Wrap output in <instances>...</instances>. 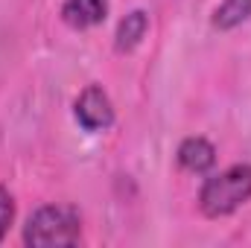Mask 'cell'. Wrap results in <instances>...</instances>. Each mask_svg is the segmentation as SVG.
Segmentation results:
<instances>
[{
    "instance_id": "cell-6",
    "label": "cell",
    "mask_w": 251,
    "mask_h": 248,
    "mask_svg": "<svg viewBox=\"0 0 251 248\" xmlns=\"http://www.w3.org/2000/svg\"><path fill=\"white\" fill-rule=\"evenodd\" d=\"M149 32V15L143 9H131L123 21L117 24V32H114V47L117 53H131Z\"/></svg>"
},
{
    "instance_id": "cell-5",
    "label": "cell",
    "mask_w": 251,
    "mask_h": 248,
    "mask_svg": "<svg viewBox=\"0 0 251 248\" xmlns=\"http://www.w3.org/2000/svg\"><path fill=\"white\" fill-rule=\"evenodd\" d=\"M108 18V0H64L62 21L70 29H91Z\"/></svg>"
},
{
    "instance_id": "cell-4",
    "label": "cell",
    "mask_w": 251,
    "mask_h": 248,
    "mask_svg": "<svg viewBox=\"0 0 251 248\" xmlns=\"http://www.w3.org/2000/svg\"><path fill=\"white\" fill-rule=\"evenodd\" d=\"M176 161H178L181 170H187L193 175H204L216 164V146L207 137H187V140L178 143Z\"/></svg>"
},
{
    "instance_id": "cell-8",
    "label": "cell",
    "mask_w": 251,
    "mask_h": 248,
    "mask_svg": "<svg viewBox=\"0 0 251 248\" xmlns=\"http://www.w3.org/2000/svg\"><path fill=\"white\" fill-rule=\"evenodd\" d=\"M12 222H15V198L6 187H0V243L6 240Z\"/></svg>"
},
{
    "instance_id": "cell-7",
    "label": "cell",
    "mask_w": 251,
    "mask_h": 248,
    "mask_svg": "<svg viewBox=\"0 0 251 248\" xmlns=\"http://www.w3.org/2000/svg\"><path fill=\"white\" fill-rule=\"evenodd\" d=\"M249 18H251V0H222L213 9L210 24L219 32H228V29H237L240 24H246Z\"/></svg>"
},
{
    "instance_id": "cell-2",
    "label": "cell",
    "mask_w": 251,
    "mask_h": 248,
    "mask_svg": "<svg viewBox=\"0 0 251 248\" xmlns=\"http://www.w3.org/2000/svg\"><path fill=\"white\" fill-rule=\"evenodd\" d=\"M82 237V216L70 204H44L29 213L24 225V243L32 248L76 246Z\"/></svg>"
},
{
    "instance_id": "cell-1",
    "label": "cell",
    "mask_w": 251,
    "mask_h": 248,
    "mask_svg": "<svg viewBox=\"0 0 251 248\" xmlns=\"http://www.w3.org/2000/svg\"><path fill=\"white\" fill-rule=\"evenodd\" d=\"M251 198V164H234L210 178L199 190V210L207 219H222L240 210Z\"/></svg>"
},
{
    "instance_id": "cell-3",
    "label": "cell",
    "mask_w": 251,
    "mask_h": 248,
    "mask_svg": "<svg viewBox=\"0 0 251 248\" xmlns=\"http://www.w3.org/2000/svg\"><path fill=\"white\" fill-rule=\"evenodd\" d=\"M73 114H76V123L82 125L85 131H105L114 125V105H111V97L100 88V85H88L76 102H73Z\"/></svg>"
}]
</instances>
